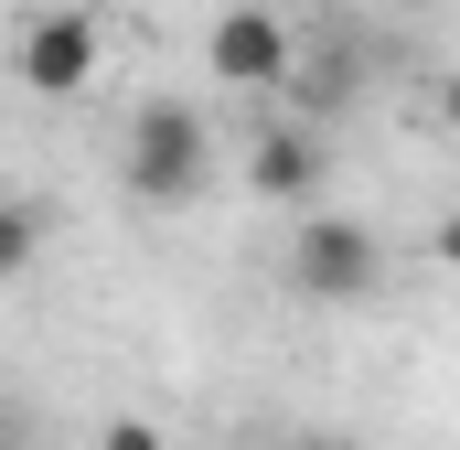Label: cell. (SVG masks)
<instances>
[{"mask_svg":"<svg viewBox=\"0 0 460 450\" xmlns=\"http://www.w3.org/2000/svg\"><path fill=\"white\" fill-rule=\"evenodd\" d=\"M118 172H128V194L139 204H193L204 194V172H215V129L193 108H139L128 118V150H118Z\"/></svg>","mask_w":460,"mask_h":450,"instance_id":"cell-1","label":"cell"},{"mask_svg":"<svg viewBox=\"0 0 460 450\" xmlns=\"http://www.w3.org/2000/svg\"><path fill=\"white\" fill-rule=\"evenodd\" d=\"M375 279H385V247H375L364 215H300V236H289V290L300 301L353 311V301H375Z\"/></svg>","mask_w":460,"mask_h":450,"instance_id":"cell-2","label":"cell"},{"mask_svg":"<svg viewBox=\"0 0 460 450\" xmlns=\"http://www.w3.org/2000/svg\"><path fill=\"white\" fill-rule=\"evenodd\" d=\"M97 65H108V22H97V11L65 0V11H32V22H22V86H32V97H75Z\"/></svg>","mask_w":460,"mask_h":450,"instance_id":"cell-3","label":"cell"},{"mask_svg":"<svg viewBox=\"0 0 460 450\" xmlns=\"http://www.w3.org/2000/svg\"><path fill=\"white\" fill-rule=\"evenodd\" d=\"M204 65H215L226 86H289V76H300V43H289V22H279V11L235 0L226 22L204 32Z\"/></svg>","mask_w":460,"mask_h":450,"instance_id":"cell-4","label":"cell"},{"mask_svg":"<svg viewBox=\"0 0 460 450\" xmlns=\"http://www.w3.org/2000/svg\"><path fill=\"white\" fill-rule=\"evenodd\" d=\"M322 172H332V150H322L311 118H279V129L246 140V194H257V204H311Z\"/></svg>","mask_w":460,"mask_h":450,"instance_id":"cell-5","label":"cell"},{"mask_svg":"<svg viewBox=\"0 0 460 450\" xmlns=\"http://www.w3.org/2000/svg\"><path fill=\"white\" fill-rule=\"evenodd\" d=\"M32 247H43V215H32V204H11V215H0V279H22V268H32Z\"/></svg>","mask_w":460,"mask_h":450,"instance_id":"cell-6","label":"cell"},{"mask_svg":"<svg viewBox=\"0 0 460 450\" xmlns=\"http://www.w3.org/2000/svg\"><path fill=\"white\" fill-rule=\"evenodd\" d=\"M289 86H300L311 108H343V97H353V65H311V76H289Z\"/></svg>","mask_w":460,"mask_h":450,"instance_id":"cell-7","label":"cell"},{"mask_svg":"<svg viewBox=\"0 0 460 450\" xmlns=\"http://www.w3.org/2000/svg\"><path fill=\"white\" fill-rule=\"evenodd\" d=\"M97 450H172V440H161L150 418H108V440H97Z\"/></svg>","mask_w":460,"mask_h":450,"instance_id":"cell-8","label":"cell"},{"mask_svg":"<svg viewBox=\"0 0 460 450\" xmlns=\"http://www.w3.org/2000/svg\"><path fill=\"white\" fill-rule=\"evenodd\" d=\"M439 257H450V268H460V204H450V225H439Z\"/></svg>","mask_w":460,"mask_h":450,"instance_id":"cell-9","label":"cell"},{"mask_svg":"<svg viewBox=\"0 0 460 450\" xmlns=\"http://www.w3.org/2000/svg\"><path fill=\"white\" fill-rule=\"evenodd\" d=\"M289 450H353V440H332V429H300V440H289Z\"/></svg>","mask_w":460,"mask_h":450,"instance_id":"cell-10","label":"cell"},{"mask_svg":"<svg viewBox=\"0 0 460 450\" xmlns=\"http://www.w3.org/2000/svg\"><path fill=\"white\" fill-rule=\"evenodd\" d=\"M439 118H450V140H460V76H450V86H439Z\"/></svg>","mask_w":460,"mask_h":450,"instance_id":"cell-11","label":"cell"}]
</instances>
